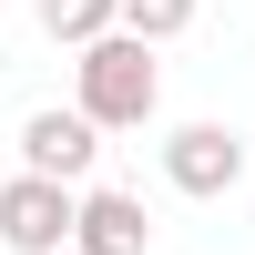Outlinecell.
Wrapping results in <instances>:
<instances>
[{
  "mask_svg": "<svg viewBox=\"0 0 255 255\" xmlns=\"http://www.w3.org/2000/svg\"><path fill=\"white\" fill-rule=\"evenodd\" d=\"M72 113L102 123V133H143V123L163 113V72H153V41H133L113 20L102 41H82L72 51Z\"/></svg>",
  "mask_w": 255,
  "mask_h": 255,
  "instance_id": "cell-1",
  "label": "cell"
},
{
  "mask_svg": "<svg viewBox=\"0 0 255 255\" xmlns=\"http://www.w3.org/2000/svg\"><path fill=\"white\" fill-rule=\"evenodd\" d=\"M143 245H153L143 194H123V184H82V204H72V255H143Z\"/></svg>",
  "mask_w": 255,
  "mask_h": 255,
  "instance_id": "cell-5",
  "label": "cell"
},
{
  "mask_svg": "<svg viewBox=\"0 0 255 255\" xmlns=\"http://www.w3.org/2000/svg\"><path fill=\"white\" fill-rule=\"evenodd\" d=\"M163 184L194 194V204L235 194V184H245V133H235V123H174V133H163Z\"/></svg>",
  "mask_w": 255,
  "mask_h": 255,
  "instance_id": "cell-2",
  "label": "cell"
},
{
  "mask_svg": "<svg viewBox=\"0 0 255 255\" xmlns=\"http://www.w3.org/2000/svg\"><path fill=\"white\" fill-rule=\"evenodd\" d=\"M31 10H41V31H51L61 51H82V41H102L123 20V0H31Z\"/></svg>",
  "mask_w": 255,
  "mask_h": 255,
  "instance_id": "cell-6",
  "label": "cell"
},
{
  "mask_svg": "<svg viewBox=\"0 0 255 255\" xmlns=\"http://www.w3.org/2000/svg\"><path fill=\"white\" fill-rule=\"evenodd\" d=\"M72 204H82V184L10 174L0 184V255H61L72 245Z\"/></svg>",
  "mask_w": 255,
  "mask_h": 255,
  "instance_id": "cell-3",
  "label": "cell"
},
{
  "mask_svg": "<svg viewBox=\"0 0 255 255\" xmlns=\"http://www.w3.org/2000/svg\"><path fill=\"white\" fill-rule=\"evenodd\" d=\"M92 163H102V123L61 113V102L20 123V174H51V184H92Z\"/></svg>",
  "mask_w": 255,
  "mask_h": 255,
  "instance_id": "cell-4",
  "label": "cell"
},
{
  "mask_svg": "<svg viewBox=\"0 0 255 255\" xmlns=\"http://www.w3.org/2000/svg\"><path fill=\"white\" fill-rule=\"evenodd\" d=\"M194 10L204 0H123V31L133 41H174V31H194Z\"/></svg>",
  "mask_w": 255,
  "mask_h": 255,
  "instance_id": "cell-7",
  "label": "cell"
}]
</instances>
